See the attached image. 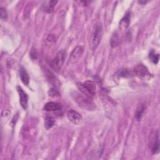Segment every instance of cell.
I'll return each mask as SVG.
<instances>
[{
  "mask_svg": "<svg viewBox=\"0 0 160 160\" xmlns=\"http://www.w3.org/2000/svg\"><path fill=\"white\" fill-rule=\"evenodd\" d=\"M149 57H150V59L152 61V62L154 64H157L158 61H159V55L158 54H156L155 53H154V51H151L150 53V55H149Z\"/></svg>",
  "mask_w": 160,
  "mask_h": 160,
  "instance_id": "obj_14",
  "label": "cell"
},
{
  "mask_svg": "<svg viewBox=\"0 0 160 160\" xmlns=\"http://www.w3.org/2000/svg\"><path fill=\"white\" fill-rule=\"evenodd\" d=\"M85 87L88 90V91H89L91 95L93 96L95 95V91H96V85L95 83H94L93 81L88 80L85 81L83 83Z\"/></svg>",
  "mask_w": 160,
  "mask_h": 160,
  "instance_id": "obj_9",
  "label": "cell"
},
{
  "mask_svg": "<svg viewBox=\"0 0 160 160\" xmlns=\"http://www.w3.org/2000/svg\"><path fill=\"white\" fill-rule=\"evenodd\" d=\"M151 151L153 154H157L159 153V134L158 131L157 132L156 137L155 138V141L153 143Z\"/></svg>",
  "mask_w": 160,
  "mask_h": 160,
  "instance_id": "obj_11",
  "label": "cell"
},
{
  "mask_svg": "<svg viewBox=\"0 0 160 160\" xmlns=\"http://www.w3.org/2000/svg\"><path fill=\"white\" fill-rule=\"evenodd\" d=\"M83 48L81 46H78L75 48L70 54L69 62H70L71 64H74L78 62L79 59L81 58L83 53Z\"/></svg>",
  "mask_w": 160,
  "mask_h": 160,
  "instance_id": "obj_3",
  "label": "cell"
},
{
  "mask_svg": "<svg viewBox=\"0 0 160 160\" xmlns=\"http://www.w3.org/2000/svg\"><path fill=\"white\" fill-rule=\"evenodd\" d=\"M49 96H51V97H53V98H56V97L59 96V93H58V91L56 90L53 89V88L49 90Z\"/></svg>",
  "mask_w": 160,
  "mask_h": 160,
  "instance_id": "obj_18",
  "label": "cell"
},
{
  "mask_svg": "<svg viewBox=\"0 0 160 160\" xmlns=\"http://www.w3.org/2000/svg\"><path fill=\"white\" fill-rule=\"evenodd\" d=\"M56 3H57V1H49L48 3V5H47L46 8L45 9L46 12L47 13H51V12H52L53 11V9H54V7L56 6Z\"/></svg>",
  "mask_w": 160,
  "mask_h": 160,
  "instance_id": "obj_16",
  "label": "cell"
},
{
  "mask_svg": "<svg viewBox=\"0 0 160 160\" xmlns=\"http://www.w3.org/2000/svg\"><path fill=\"white\" fill-rule=\"evenodd\" d=\"M139 3H141V4H145L147 2L146 1H139Z\"/></svg>",
  "mask_w": 160,
  "mask_h": 160,
  "instance_id": "obj_21",
  "label": "cell"
},
{
  "mask_svg": "<svg viewBox=\"0 0 160 160\" xmlns=\"http://www.w3.org/2000/svg\"><path fill=\"white\" fill-rule=\"evenodd\" d=\"M66 58V52L64 50L58 52L56 56L51 61V67L54 70L58 71L62 67L64 59Z\"/></svg>",
  "mask_w": 160,
  "mask_h": 160,
  "instance_id": "obj_2",
  "label": "cell"
},
{
  "mask_svg": "<svg viewBox=\"0 0 160 160\" xmlns=\"http://www.w3.org/2000/svg\"><path fill=\"white\" fill-rule=\"evenodd\" d=\"M44 109L47 111H54L62 109V106L58 103L49 102L45 104Z\"/></svg>",
  "mask_w": 160,
  "mask_h": 160,
  "instance_id": "obj_7",
  "label": "cell"
},
{
  "mask_svg": "<svg viewBox=\"0 0 160 160\" xmlns=\"http://www.w3.org/2000/svg\"><path fill=\"white\" fill-rule=\"evenodd\" d=\"M0 16H1V20H6L7 18V12H6V10L3 8H0Z\"/></svg>",
  "mask_w": 160,
  "mask_h": 160,
  "instance_id": "obj_19",
  "label": "cell"
},
{
  "mask_svg": "<svg viewBox=\"0 0 160 160\" xmlns=\"http://www.w3.org/2000/svg\"><path fill=\"white\" fill-rule=\"evenodd\" d=\"M54 119H53V118L50 117H47L45 118V126L47 129L51 128V127L53 126L54 125Z\"/></svg>",
  "mask_w": 160,
  "mask_h": 160,
  "instance_id": "obj_15",
  "label": "cell"
},
{
  "mask_svg": "<svg viewBox=\"0 0 160 160\" xmlns=\"http://www.w3.org/2000/svg\"><path fill=\"white\" fill-rule=\"evenodd\" d=\"M135 74L140 78H144L148 75H150L148 68L142 64L137 65L134 69Z\"/></svg>",
  "mask_w": 160,
  "mask_h": 160,
  "instance_id": "obj_6",
  "label": "cell"
},
{
  "mask_svg": "<svg viewBox=\"0 0 160 160\" xmlns=\"http://www.w3.org/2000/svg\"><path fill=\"white\" fill-rule=\"evenodd\" d=\"M130 19H131V13L129 12L126 13L124 17L121 19V20L119 22L120 28L122 30L126 29L130 25Z\"/></svg>",
  "mask_w": 160,
  "mask_h": 160,
  "instance_id": "obj_8",
  "label": "cell"
},
{
  "mask_svg": "<svg viewBox=\"0 0 160 160\" xmlns=\"http://www.w3.org/2000/svg\"><path fill=\"white\" fill-rule=\"evenodd\" d=\"M77 87H78V90L82 93H83L84 95L88 97V98H91L93 96L91 95V93L88 91V90L86 89V88L85 87L84 85L83 84H82V83H77Z\"/></svg>",
  "mask_w": 160,
  "mask_h": 160,
  "instance_id": "obj_12",
  "label": "cell"
},
{
  "mask_svg": "<svg viewBox=\"0 0 160 160\" xmlns=\"http://www.w3.org/2000/svg\"><path fill=\"white\" fill-rule=\"evenodd\" d=\"M145 106L144 104H141L138 108L137 110H136V118L138 120L141 119L142 116L143 114V113L145 111Z\"/></svg>",
  "mask_w": 160,
  "mask_h": 160,
  "instance_id": "obj_13",
  "label": "cell"
},
{
  "mask_svg": "<svg viewBox=\"0 0 160 160\" xmlns=\"http://www.w3.org/2000/svg\"><path fill=\"white\" fill-rule=\"evenodd\" d=\"M118 43H119V39H118V35L117 33H114L113 36H112V38H111V46L113 47H115L118 45Z\"/></svg>",
  "mask_w": 160,
  "mask_h": 160,
  "instance_id": "obj_17",
  "label": "cell"
},
{
  "mask_svg": "<svg viewBox=\"0 0 160 160\" xmlns=\"http://www.w3.org/2000/svg\"><path fill=\"white\" fill-rule=\"evenodd\" d=\"M18 92L19 93L20 96V103L21 107L24 109H26L28 108V97L27 94L23 90L21 87H17Z\"/></svg>",
  "mask_w": 160,
  "mask_h": 160,
  "instance_id": "obj_4",
  "label": "cell"
},
{
  "mask_svg": "<svg viewBox=\"0 0 160 160\" xmlns=\"http://www.w3.org/2000/svg\"><path fill=\"white\" fill-rule=\"evenodd\" d=\"M103 35V27L100 23H96L92 33L91 37V48L93 50H95L100 44Z\"/></svg>",
  "mask_w": 160,
  "mask_h": 160,
  "instance_id": "obj_1",
  "label": "cell"
},
{
  "mask_svg": "<svg viewBox=\"0 0 160 160\" xmlns=\"http://www.w3.org/2000/svg\"><path fill=\"white\" fill-rule=\"evenodd\" d=\"M67 116L69 120L74 124H79L82 120L81 115L73 109L70 110L67 113Z\"/></svg>",
  "mask_w": 160,
  "mask_h": 160,
  "instance_id": "obj_5",
  "label": "cell"
},
{
  "mask_svg": "<svg viewBox=\"0 0 160 160\" xmlns=\"http://www.w3.org/2000/svg\"><path fill=\"white\" fill-rule=\"evenodd\" d=\"M47 41L49 43H54L55 41V38L53 35H49L47 38Z\"/></svg>",
  "mask_w": 160,
  "mask_h": 160,
  "instance_id": "obj_20",
  "label": "cell"
},
{
  "mask_svg": "<svg viewBox=\"0 0 160 160\" xmlns=\"http://www.w3.org/2000/svg\"><path fill=\"white\" fill-rule=\"evenodd\" d=\"M20 74V78H21V81L23 82V83L25 84V85H28L29 81H30L29 76L24 68L23 67L21 68Z\"/></svg>",
  "mask_w": 160,
  "mask_h": 160,
  "instance_id": "obj_10",
  "label": "cell"
}]
</instances>
